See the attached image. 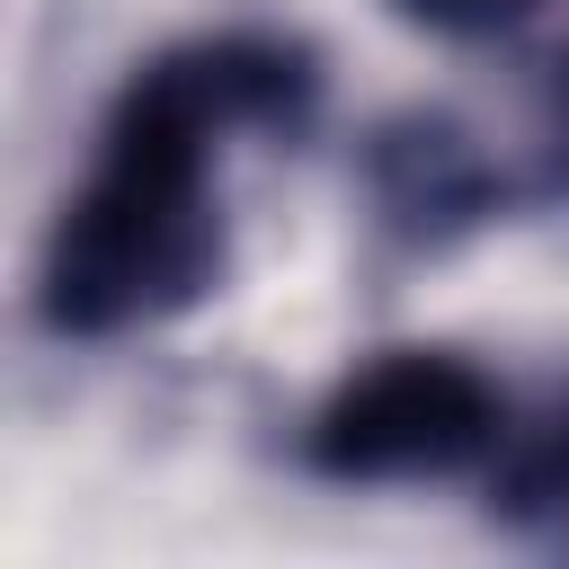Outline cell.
<instances>
[{
  "label": "cell",
  "mask_w": 569,
  "mask_h": 569,
  "mask_svg": "<svg viewBox=\"0 0 569 569\" xmlns=\"http://www.w3.org/2000/svg\"><path fill=\"white\" fill-rule=\"evenodd\" d=\"M320 107V62L293 36L222 27L151 53L98 133L89 178L62 196L36 267V311L53 338H133L196 311L222 284V151L249 133H302Z\"/></svg>",
  "instance_id": "6da1fadb"
},
{
  "label": "cell",
  "mask_w": 569,
  "mask_h": 569,
  "mask_svg": "<svg viewBox=\"0 0 569 569\" xmlns=\"http://www.w3.org/2000/svg\"><path fill=\"white\" fill-rule=\"evenodd\" d=\"M507 400L498 382L453 347H373L329 382V400L302 427V462L338 489H418L462 480L507 453Z\"/></svg>",
  "instance_id": "7a4b0ae2"
},
{
  "label": "cell",
  "mask_w": 569,
  "mask_h": 569,
  "mask_svg": "<svg viewBox=\"0 0 569 569\" xmlns=\"http://www.w3.org/2000/svg\"><path fill=\"white\" fill-rule=\"evenodd\" d=\"M365 196H373L382 231L436 249L498 213V169L480 160V142L453 116H391L365 142Z\"/></svg>",
  "instance_id": "3957f363"
},
{
  "label": "cell",
  "mask_w": 569,
  "mask_h": 569,
  "mask_svg": "<svg viewBox=\"0 0 569 569\" xmlns=\"http://www.w3.org/2000/svg\"><path fill=\"white\" fill-rule=\"evenodd\" d=\"M498 516L516 533L569 551V400L533 436H507V453H498Z\"/></svg>",
  "instance_id": "277c9868"
},
{
  "label": "cell",
  "mask_w": 569,
  "mask_h": 569,
  "mask_svg": "<svg viewBox=\"0 0 569 569\" xmlns=\"http://www.w3.org/2000/svg\"><path fill=\"white\" fill-rule=\"evenodd\" d=\"M409 27H427V36H445V44H489V36H507V27H525L542 0H391Z\"/></svg>",
  "instance_id": "5b68a950"
}]
</instances>
